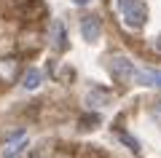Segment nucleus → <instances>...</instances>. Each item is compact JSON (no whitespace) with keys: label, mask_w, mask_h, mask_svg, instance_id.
Masks as SVG:
<instances>
[{"label":"nucleus","mask_w":161,"mask_h":158,"mask_svg":"<svg viewBox=\"0 0 161 158\" xmlns=\"http://www.w3.org/2000/svg\"><path fill=\"white\" fill-rule=\"evenodd\" d=\"M115 6H118L121 19H124V24L129 30L145 27V22H148V6L142 0H115Z\"/></svg>","instance_id":"1"},{"label":"nucleus","mask_w":161,"mask_h":158,"mask_svg":"<svg viewBox=\"0 0 161 158\" xmlns=\"http://www.w3.org/2000/svg\"><path fill=\"white\" fill-rule=\"evenodd\" d=\"M108 70L118 83H132V80H137V73H140L134 67V62L129 57H124V54H113L108 62Z\"/></svg>","instance_id":"2"},{"label":"nucleus","mask_w":161,"mask_h":158,"mask_svg":"<svg viewBox=\"0 0 161 158\" xmlns=\"http://www.w3.org/2000/svg\"><path fill=\"white\" fill-rule=\"evenodd\" d=\"M48 40H51L54 51H67V30H64L62 19H54L51 27H48Z\"/></svg>","instance_id":"3"},{"label":"nucleus","mask_w":161,"mask_h":158,"mask_svg":"<svg viewBox=\"0 0 161 158\" xmlns=\"http://www.w3.org/2000/svg\"><path fill=\"white\" fill-rule=\"evenodd\" d=\"M24 147H27V134H24V129H19L16 134L11 137V139L6 142V147H3V155L0 158H19L24 153Z\"/></svg>","instance_id":"4"},{"label":"nucleus","mask_w":161,"mask_h":158,"mask_svg":"<svg viewBox=\"0 0 161 158\" xmlns=\"http://www.w3.org/2000/svg\"><path fill=\"white\" fill-rule=\"evenodd\" d=\"M80 35H83L86 43H94V40L102 35V22H99L97 16H83L80 19Z\"/></svg>","instance_id":"5"},{"label":"nucleus","mask_w":161,"mask_h":158,"mask_svg":"<svg viewBox=\"0 0 161 158\" xmlns=\"http://www.w3.org/2000/svg\"><path fill=\"white\" fill-rule=\"evenodd\" d=\"M137 80L142 86H156V89H161V73H158V70H140Z\"/></svg>","instance_id":"6"},{"label":"nucleus","mask_w":161,"mask_h":158,"mask_svg":"<svg viewBox=\"0 0 161 158\" xmlns=\"http://www.w3.org/2000/svg\"><path fill=\"white\" fill-rule=\"evenodd\" d=\"M40 83H43V73H40L38 67H32V70H27V73H24V83H22V86H24L27 91H35Z\"/></svg>","instance_id":"7"},{"label":"nucleus","mask_w":161,"mask_h":158,"mask_svg":"<svg viewBox=\"0 0 161 158\" xmlns=\"http://www.w3.org/2000/svg\"><path fill=\"white\" fill-rule=\"evenodd\" d=\"M89 105H94V107H105V105H110V94H108V91H92V94H89Z\"/></svg>","instance_id":"8"},{"label":"nucleus","mask_w":161,"mask_h":158,"mask_svg":"<svg viewBox=\"0 0 161 158\" xmlns=\"http://www.w3.org/2000/svg\"><path fill=\"white\" fill-rule=\"evenodd\" d=\"M16 62H11V59H3L0 62V78H6V80H11V67Z\"/></svg>","instance_id":"9"},{"label":"nucleus","mask_w":161,"mask_h":158,"mask_svg":"<svg viewBox=\"0 0 161 158\" xmlns=\"http://www.w3.org/2000/svg\"><path fill=\"white\" fill-rule=\"evenodd\" d=\"M150 118H153L156 123H161V99H156L153 105H150Z\"/></svg>","instance_id":"10"},{"label":"nucleus","mask_w":161,"mask_h":158,"mask_svg":"<svg viewBox=\"0 0 161 158\" xmlns=\"http://www.w3.org/2000/svg\"><path fill=\"white\" fill-rule=\"evenodd\" d=\"M118 139H124V142H126L129 147H132V150H140V145H137V139H132V137H129V134H124V131H118Z\"/></svg>","instance_id":"11"},{"label":"nucleus","mask_w":161,"mask_h":158,"mask_svg":"<svg viewBox=\"0 0 161 158\" xmlns=\"http://www.w3.org/2000/svg\"><path fill=\"white\" fill-rule=\"evenodd\" d=\"M153 46H156V51H161V35H158V38L153 40Z\"/></svg>","instance_id":"12"},{"label":"nucleus","mask_w":161,"mask_h":158,"mask_svg":"<svg viewBox=\"0 0 161 158\" xmlns=\"http://www.w3.org/2000/svg\"><path fill=\"white\" fill-rule=\"evenodd\" d=\"M75 6H86V3H92V0H73Z\"/></svg>","instance_id":"13"}]
</instances>
